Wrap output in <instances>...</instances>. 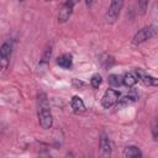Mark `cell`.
<instances>
[{"mask_svg":"<svg viewBox=\"0 0 158 158\" xmlns=\"http://www.w3.org/2000/svg\"><path fill=\"white\" fill-rule=\"evenodd\" d=\"M38 122L43 130L51 128L53 123V116L46 98V94H38Z\"/></svg>","mask_w":158,"mask_h":158,"instance_id":"cell-1","label":"cell"},{"mask_svg":"<svg viewBox=\"0 0 158 158\" xmlns=\"http://www.w3.org/2000/svg\"><path fill=\"white\" fill-rule=\"evenodd\" d=\"M157 33V28L154 26H146L143 28H141L132 38V43L133 44H139L146 42L147 40H151L153 36H156Z\"/></svg>","mask_w":158,"mask_h":158,"instance_id":"cell-2","label":"cell"},{"mask_svg":"<svg viewBox=\"0 0 158 158\" xmlns=\"http://www.w3.org/2000/svg\"><path fill=\"white\" fill-rule=\"evenodd\" d=\"M122 6H123V1H121V0L111 1L110 6L107 9V12H106V21L109 23H114L117 20V17L120 16Z\"/></svg>","mask_w":158,"mask_h":158,"instance_id":"cell-3","label":"cell"},{"mask_svg":"<svg viewBox=\"0 0 158 158\" xmlns=\"http://www.w3.org/2000/svg\"><path fill=\"white\" fill-rule=\"evenodd\" d=\"M118 100H120V91L115 90V89H107L102 95L101 104L105 109H109L112 105H115Z\"/></svg>","mask_w":158,"mask_h":158,"instance_id":"cell-4","label":"cell"},{"mask_svg":"<svg viewBox=\"0 0 158 158\" xmlns=\"http://www.w3.org/2000/svg\"><path fill=\"white\" fill-rule=\"evenodd\" d=\"M11 51H12V44L11 42L6 41L2 43L1 48H0V65H1V69L5 70L7 68V64H9V58L11 56Z\"/></svg>","mask_w":158,"mask_h":158,"instance_id":"cell-5","label":"cell"},{"mask_svg":"<svg viewBox=\"0 0 158 158\" xmlns=\"http://www.w3.org/2000/svg\"><path fill=\"white\" fill-rule=\"evenodd\" d=\"M99 152H100V158H111L112 151H111V143L109 137L102 133L100 137V143H99Z\"/></svg>","mask_w":158,"mask_h":158,"instance_id":"cell-6","label":"cell"},{"mask_svg":"<svg viewBox=\"0 0 158 158\" xmlns=\"http://www.w3.org/2000/svg\"><path fill=\"white\" fill-rule=\"evenodd\" d=\"M74 1H67L63 4V6L59 9L58 12V21L59 22H65L69 20L72 12H73V6H74Z\"/></svg>","mask_w":158,"mask_h":158,"instance_id":"cell-7","label":"cell"},{"mask_svg":"<svg viewBox=\"0 0 158 158\" xmlns=\"http://www.w3.org/2000/svg\"><path fill=\"white\" fill-rule=\"evenodd\" d=\"M139 80V77H138V73L137 72H128L123 75L122 78V84H125L126 86L128 88H132L133 85L137 84V81Z\"/></svg>","mask_w":158,"mask_h":158,"instance_id":"cell-8","label":"cell"},{"mask_svg":"<svg viewBox=\"0 0 158 158\" xmlns=\"http://www.w3.org/2000/svg\"><path fill=\"white\" fill-rule=\"evenodd\" d=\"M137 73H138L139 80L144 85H147V86H158V79L157 78H154V77H152L149 74H146V73H143L141 70H137Z\"/></svg>","mask_w":158,"mask_h":158,"instance_id":"cell-9","label":"cell"},{"mask_svg":"<svg viewBox=\"0 0 158 158\" xmlns=\"http://www.w3.org/2000/svg\"><path fill=\"white\" fill-rule=\"evenodd\" d=\"M70 106H72V109H73L74 112H83V111H85L84 101H83L79 96H73V98H72Z\"/></svg>","mask_w":158,"mask_h":158,"instance_id":"cell-10","label":"cell"},{"mask_svg":"<svg viewBox=\"0 0 158 158\" xmlns=\"http://www.w3.org/2000/svg\"><path fill=\"white\" fill-rule=\"evenodd\" d=\"M125 158H142V152L136 146H128L125 149Z\"/></svg>","mask_w":158,"mask_h":158,"instance_id":"cell-11","label":"cell"},{"mask_svg":"<svg viewBox=\"0 0 158 158\" xmlns=\"http://www.w3.org/2000/svg\"><path fill=\"white\" fill-rule=\"evenodd\" d=\"M72 63H73V59H72V56L70 54H62L60 57L57 58V64L62 68H70L72 67Z\"/></svg>","mask_w":158,"mask_h":158,"instance_id":"cell-12","label":"cell"},{"mask_svg":"<svg viewBox=\"0 0 158 158\" xmlns=\"http://www.w3.org/2000/svg\"><path fill=\"white\" fill-rule=\"evenodd\" d=\"M137 100V94L135 90H131L130 94H127L126 96H123L122 99H120V102H118V106H125L127 104H131L133 101Z\"/></svg>","mask_w":158,"mask_h":158,"instance_id":"cell-13","label":"cell"},{"mask_svg":"<svg viewBox=\"0 0 158 158\" xmlns=\"http://www.w3.org/2000/svg\"><path fill=\"white\" fill-rule=\"evenodd\" d=\"M107 80H109V83H110L111 85H114V86H118V85L122 84V78H121L120 75H117V74H110Z\"/></svg>","mask_w":158,"mask_h":158,"instance_id":"cell-14","label":"cell"},{"mask_svg":"<svg viewBox=\"0 0 158 158\" xmlns=\"http://www.w3.org/2000/svg\"><path fill=\"white\" fill-rule=\"evenodd\" d=\"M101 81H102V78H101L100 74H94L91 77V79H90V84H91L93 88H99Z\"/></svg>","mask_w":158,"mask_h":158,"instance_id":"cell-15","label":"cell"},{"mask_svg":"<svg viewBox=\"0 0 158 158\" xmlns=\"http://www.w3.org/2000/svg\"><path fill=\"white\" fill-rule=\"evenodd\" d=\"M51 56H52V48L48 47V48H46V51H44V53H43V56H42V60H41V63H48Z\"/></svg>","mask_w":158,"mask_h":158,"instance_id":"cell-16","label":"cell"},{"mask_svg":"<svg viewBox=\"0 0 158 158\" xmlns=\"http://www.w3.org/2000/svg\"><path fill=\"white\" fill-rule=\"evenodd\" d=\"M152 136L154 141H158V118H156L152 125Z\"/></svg>","mask_w":158,"mask_h":158,"instance_id":"cell-17","label":"cell"},{"mask_svg":"<svg viewBox=\"0 0 158 158\" xmlns=\"http://www.w3.org/2000/svg\"><path fill=\"white\" fill-rule=\"evenodd\" d=\"M148 6V1H138V10H139V14L143 15L146 12V7Z\"/></svg>","mask_w":158,"mask_h":158,"instance_id":"cell-18","label":"cell"},{"mask_svg":"<svg viewBox=\"0 0 158 158\" xmlns=\"http://www.w3.org/2000/svg\"><path fill=\"white\" fill-rule=\"evenodd\" d=\"M73 85L79 88V86H84V83L80 81V80H78V79H73Z\"/></svg>","mask_w":158,"mask_h":158,"instance_id":"cell-19","label":"cell"},{"mask_svg":"<svg viewBox=\"0 0 158 158\" xmlns=\"http://www.w3.org/2000/svg\"><path fill=\"white\" fill-rule=\"evenodd\" d=\"M65 158H74V154L70 152V153H68V154L65 156Z\"/></svg>","mask_w":158,"mask_h":158,"instance_id":"cell-20","label":"cell"},{"mask_svg":"<svg viewBox=\"0 0 158 158\" xmlns=\"http://www.w3.org/2000/svg\"><path fill=\"white\" fill-rule=\"evenodd\" d=\"M42 158H52V157H51V156H48V154H47V156H44V157H42Z\"/></svg>","mask_w":158,"mask_h":158,"instance_id":"cell-21","label":"cell"}]
</instances>
